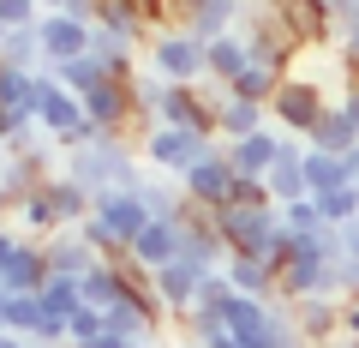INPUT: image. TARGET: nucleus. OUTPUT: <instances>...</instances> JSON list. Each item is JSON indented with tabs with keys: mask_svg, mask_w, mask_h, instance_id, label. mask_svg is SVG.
Returning a JSON list of instances; mask_svg holds the SVG:
<instances>
[{
	"mask_svg": "<svg viewBox=\"0 0 359 348\" xmlns=\"http://www.w3.org/2000/svg\"><path fill=\"white\" fill-rule=\"evenodd\" d=\"M311 205H318L323 228H347V222L359 217V181H353V186H335V193H318Z\"/></svg>",
	"mask_w": 359,
	"mask_h": 348,
	"instance_id": "obj_35",
	"label": "nucleus"
},
{
	"mask_svg": "<svg viewBox=\"0 0 359 348\" xmlns=\"http://www.w3.org/2000/svg\"><path fill=\"white\" fill-rule=\"evenodd\" d=\"M341 66H347V72H353V78H347V84H359V13H353V18H347V25H341Z\"/></svg>",
	"mask_w": 359,
	"mask_h": 348,
	"instance_id": "obj_42",
	"label": "nucleus"
},
{
	"mask_svg": "<svg viewBox=\"0 0 359 348\" xmlns=\"http://www.w3.org/2000/svg\"><path fill=\"white\" fill-rule=\"evenodd\" d=\"M276 84H282V78L269 72V66H245V72L233 78L228 91H233V96H245V103H264V108H269V96H276Z\"/></svg>",
	"mask_w": 359,
	"mask_h": 348,
	"instance_id": "obj_38",
	"label": "nucleus"
},
{
	"mask_svg": "<svg viewBox=\"0 0 359 348\" xmlns=\"http://www.w3.org/2000/svg\"><path fill=\"white\" fill-rule=\"evenodd\" d=\"M132 6H138V13H144V25H150V18H156V0H132Z\"/></svg>",
	"mask_w": 359,
	"mask_h": 348,
	"instance_id": "obj_49",
	"label": "nucleus"
},
{
	"mask_svg": "<svg viewBox=\"0 0 359 348\" xmlns=\"http://www.w3.org/2000/svg\"><path fill=\"white\" fill-rule=\"evenodd\" d=\"M335 115H341L347 127L359 132V84H347V91H341V103H335Z\"/></svg>",
	"mask_w": 359,
	"mask_h": 348,
	"instance_id": "obj_45",
	"label": "nucleus"
},
{
	"mask_svg": "<svg viewBox=\"0 0 359 348\" xmlns=\"http://www.w3.org/2000/svg\"><path fill=\"white\" fill-rule=\"evenodd\" d=\"M36 6H42V13H66V18H84V25L96 18V0H36Z\"/></svg>",
	"mask_w": 359,
	"mask_h": 348,
	"instance_id": "obj_44",
	"label": "nucleus"
},
{
	"mask_svg": "<svg viewBox=\"0 0 359 348\" xmlns=\"http://www.w3.org/2000/svg\"><path fill=\"white\" fill-rule=\"evenodd\" d=\"M84 120L96 132H108V138H126L132 127H138V96H132V78H108V84H96V91L84 96Z\"/></svg>",
	"mask_w": 359,
	"mask_h": 348,
	"instance_id": "obj_7",
	"label": "nucleus"
},
{
	"mask_svg": "<svg viewBox=\"0 0 359 348\" xmlns=\"http://www.w3.org/2000/svg\"><path fill=\"white\" fill-rule=\"evenodd\" d=\"M228 205H269V193H264V181H252V174H233Z\"/></svg>",
	"mask_w": 359,
	"mask_h": 348,
	"instance_id": "obj_43",
	"label": "nucleus"
},
{
	"mask_svg": "<svg viewBox=\"0 0 359 348\" xmlns=\"http://www.w3.org/2000/svg\"><path fill=\"white\" fill-rule=\"evenodd\" d=\"M282 324H287V300H228V336L240 348H276L282 342Z\"/></svg>",
	"mask_w": 359,
	"mask_h": 348,
	"instance_id": "obj_5",
	"label": "nucleus"
},
{
	"mask_svg": "<svg viewBox=\"0 0 359 348\" xmlns=\"http://www.w3.org/2000/svg\"><path fill=\"white\" fill-rule=\"evenodd\" d=\"M0 66L42 72V42H36V30H6V37H0Z\"/></svg>",
	"mask_w": 359,
	"mask_h": 348,
	"instance_id": "obj_33",
	"label": "nucleus"
},
{
	"mask_svg": "<svg viewBox=\"0 0 359 348\" xmlns=\"http://www.w3.org/2000/svg\"><path fill=\"white\" fill-rule=\"evenodd\" d=\"M276 150H282V132H276V127L252 132V138H233V144H222V156H228V168H233V174H252V181H264V174H269V162H276Z\"/></svg>",
	"mask_w": 359,
	"mask_h": 348,
	"instance_id": "obj_21",
	"label": "nucleus"
},
{
	"mask_svg": "<svg viewBox=\"0 0 359 348\" xmlns=\"http://www.w3.org/2000/svg\"><path fill=\"white\" fill-rule=\"evenodd\" d=\"M13 222L25 228V240H48V234H60V217H54V198L42 193H30V198H18L13 205Z\"/></svg>",
	"mask_w": 359,
	"mask_h": 348,
	"instance_id": "obj_29",
	"label": "nucleus"
},
{
	"mask_svg": "<svg viewBox=\"0 0 359 348\" xmlns=\"http://www.w3.org/2000/svg\"><path fill=\"white\" fill-rule=\"evenodd\" d=\"M42 318H48V312H42L36 295H6V330H13V336H25V342H30V336L42 330Z\"/></svg>",
	"mask_w": 359,
	"mask_h": 348,
	"instance_id": "obj_37",
	"label": "nucleus"
},
{
	"mask_svg": "<svg viewBox=\"0 0 359 348\" xmlns=\"http://www.w3.org/2000/svg\"><path fill=\"white\" fill-rule=\"evenodd\" d=\"M13 246H18V228H13V222H0V276H6V258H13Z\"/></svg>",
	"mask_w": 359,
	"mask_h": 348,
	"instance_id": "obj_48",
	"label": "nucleus"
},
{
	"mask_svg": "<svg viewBox=\"0 0 359 348\" xmlns=\"http://www.w3.org/2000/svg\"><path fill=\"white\" fill-rule=\"evenodd\" d=\"M306 144H311V150H323V156H353L359 132H353V127H347V120H341V115H335V108H330V115L318 120V132H311Z\"/></svg>",
	"mask_w": 359,
	"mask_h": 348,
	"instance_id": "obj_32",
	"label": "nucleus"
},
{
	"mask_svg": "<svg viewBox=\"0 0 359 348\" xmlns=\"http://www.w3.org/2000/svg\"><path fill=\"white\" fill-rule=\"evenodd\" d=\"M42 283H48V252H42V240H25V234H18L0 288H6V295H42Z\"/></svg>",
	"mask_w": 359,
	"mask_h": 348,
	"instance_id": "obj_19",
	"label": "nucleus"
},
{
	"mask_svg": "<svg viewBox=\"0 0 359 348\" xmlns=\"http://www.w3.org/2000/svg\"><path fill=\"white\" fill-rule=\"evenodd\" d=\"M186 348H198V342H186Z\"/></svg>",
	"mask_w": 359,
	"mask_h": 348,
	"instance_id": "obj_58",
	"label": "nucleus"
},
{
	"mask_svg": "<svg viewBox=\"0 0 359 348\" xmlns=\"http://www.w3.org/2000/svg\"><path fill=\"white\" fill-rule=\"evenodd\" d=\"M222 276H228V288L245 295V300H276V264H264V258H228Z\"/></svg>",
	"mask_w": 359,
	"mask_h": 348,
	"instance_id": "obj_25",
	"label": "nucleus"
},
{
	"mask_svg": "<svg viewBox=\"0 0 359 348\" xmlns=\"http://www.w3.org/2000/svg\"><path fill=\"white\" fill-rule=\"evenodd\" d=\"M204 276H216V271H198L192 258H168L162 271H150V295L162 300L168 318H186L192 300H198V288H204Z\"/></svg>",
	"mask_w": 359,
	"mask_h": 348,
	"instance_id": "obj_10",
	"label": "nucleus"
},
{
	"mask_svg": "<svg viewBox=\"0 0 359 348\" xmlns=\"http://www.w3.org/2000/svg\"><path fill=\"white\" fill-rule=\"evenodd\" d=\"M287 318H294V330L306 336L311 348H330L335 336H341V300H330V295L287 300Z\"/></svg>",
	"mask_w": 359,
	"mask_h": 348,
	"instance_id": "obj_16",
	"label": "nucleus"
},
{
	"mask_svg": "<svg viewBox=\"0 0 359 348\" xmlns=\"http://www.w3.org/2000/svg\"><path fill=\"white\" fill-rule=\"evenodd\" d=\"M180 228H186V217H156L150 228H144L138 240H132V252H126V258L138 264L144 276H150V271H162L168 258H180Z\"/></svg>",
	"mask_w": 359,
	"mask_h": 348,
	"instance_id": "obj_18",
	"label": "nucleus"
},
{
	"mask_svg": "<svg viewBox=\"0 0 359 348\" xmlns=\"http://www.w3.org/2000/svg\"><path fill=\"white\" fill-rule=\"evenodd\" d=\"M0 37H6V25H0Z\"/></svg>",
	"mask_w": 359,
	"mask_h": 348,
	"instance_id": "obj_57",
	"label": "nucleus"
},
{
	"mask_svg": "<svg viewBox=\"0 0 359 348\" xmlns=\"http://www.w3.org/2000/svg\"><path fill=\"white\" fill-rule=\"evenodd\" d=\"M282 228L287 234H323V217L311 198H294V205H282Z\"/></svg>",
	"mask_w": 359,
	"mask_h": 348,
	"instance_id": "obj_40",
	"label": "nucleus"
},
{
	"mask_svg": "<svg viewBox=\"0 0 359 348\" xmlns=\"http://www.w3.org/2000/svg\"><path fill=\"white\" fill-rule=\"evenodd\" d=\"M36 18H42L36 0H0V25L6 30H36Z\"/></svg>",
	"mask_w": 359,
	"mask_h": 348,
	"instance_id": "obj_41",
	"label": "nucleus"
},
{
	"mask_svg": "<svg viewBox=\"0 0 359 348\" xmlns=\"http://www.w3.org/2000/svg\"><path fill=\"white\" fill-rule=\"evenodd\" d=\"M66 181H78L90 198H102V193H138L150 174H144V162H138V144L96 138V144H84V150H66Z\"/></svg>",
	"mask_w": 359,
	"mask_h": 348,
	"instance_id": "obj_1",
	"label": "nucleus"
},
{
	"mask_svg": "<svg viewBox=\"0 0 359 348\" xmlns=\"http://www.w3.org/2000/svg\"><path fill=\"white\" fill-rule=\"evenodd\" d=\"M330 96H323V84L318 78H294L287 72L282 84H276V96H269V127H287L294 138H311L318 132V120L330 115Z\"/></svg>",
	"mask_w": 359,
	"mask_h": 348,
	"instance_id": "obj_3",
	"label": "nucleus"
},
{
	"mask_svg": "<svg viewBox=\"0 0 359 348\" xmlns=\"http://www.w3.org/2000/svg\"><path fill=\"white\" fill-rule=\"evenodd\" d=\"M341 336L359 342V300H341Z\"/></svg>",
	"mask_w": 359,
	"mask_h": 348,
	"instance_id": "obj_46",
	"label": "nucleus"
},
{
	"mask_svg": "<svg viewBox=\"0 0 359 348\" xmlns=\"http://www.w3.org/2000/svg\"><path fill=\"white\" fill-rule=\"evenodd\" d=\"M36 42H42V72H54V66L90 54V25L84 18H66V13H42L36 18Z\"/></svg>",
	"mask_w": 359,
	"mask_h": 348,
	"instance_id": "obj_12",
	"label": "nucleus"
},
{
	"mask_svg": "<svg viewBox=\"0 0 359 348\" xmlns=\"http://www.w3.org/2000/svg\"><path fill=\"white\" fill-rule=\"evenodd\" d=\"M330 348H359V342H347V336H335V342H330Z\"/></svg>",
	"mask_w": 359,
	"mask_h": 348,
	"instance_id": "obj_53",
	"label": "nucleus"
},
{
	"mask_svg": "<svg viewBox=\"0 0 359 348\" xmlns=\"http://www.w3.org/2000/svg\"><path fill=\"white\" fill-rule=\"evenodd\" d=\"M90 54L102 60L108 78H132V72H138V42L114 37V30H96V25H90Z\"/></svg>",
	"mask_w": 359,
	"mask_h": 348,
	"instance_id": "obj_27",
	"label": "nucleus"
},
{
	"mask_svg": "<svg viewBox=\"0 0 359 348\" xmlns=\"http://www.w3.org/2000/svg\"><path fill=\"white\" fill-rule=\"evenodd\" d=\"M90 217H96V222L108 228V240H114L120 252H132V240H138V234L156 222L150 210H144V198H138V193H102Z\"/></svg>",
	"mask_w": 359,
	"mask_h": 348,
	"instance_id": "obj_13",
	"label": "nucleus"
},
{
	"mask_svg": "<svg viewBox=\"0 0 359 348\" xmlns=\"http://www.w3.org/2000/svg\"><path fill=\"white\" fill-rule=\"evenodd\" d=\"M210 348H240V342H233V336H222V342H210Z\"/></svg>",
	"mask_w": 359,
	"mask_h": 348,
	"instance_id": "obj_52",
	"label": "nucleus"
},
{
	"mask_svg": "<svg viewBox=\"0 0 359 348\" xmlns=\"http://www.w3.org/2000/svg\"><path fill=\"white\" fill-rule=\"evenodd\" d=\"M269 6H276V18L287 25V37H294L299 49H311V42H323L335 30V18L323 13L318 0H269Z\"/></svg>",
	"mask_w": 359,
	"mask_h": 348,
	"instance_id": "obj_23",
	"label": "nucleus"
},
{
	"mask_svg": "<svg viewBox=\"0 0 359 348\" xmlns=\"http://www.w3.org/2000/svg\"><path fill=\"white\" fill-rule=\"evenodd\" d=\"M299 174H306V198L318 193H335V186H353V168H347V156H323L306 144V162H299Z\"/></svg>",
	"mask_w": 359,
	"mask_h": 348,
	"instance_id": "obj_26",
	"label": "nucleus"
},
{
	"mask_svg": "<svg viewBox=\"0 0 359 348\" xmlns=\"http://www.w3.org/2000/svg\"><path fill=\"white\" fill-rule=\"evenodd\" d=\"M138 198H144V210L150 217H186V193H180V181H144L138 186Z\"/></svg>",
	"mask_w": 359,
	"mask_h": 348,
	"instance_id": "obj_36",
	"label": "nucleus"
},
{
	"mask_svg": "<svg viewBox=\"0 0 359 348\" xmlns=\"http://www.w3.org/2000/svg\"><path fill=\"white\" fill-rule=\"evenodd\" d=\"M0 330H6V288H0Z\"/></svg>",
	"mask_w": 359,
	"mask_h": 348,
	"instance_id": "obj_51",
	"label": "nucleus"
},
{
	"mask_svg": "<svg viewBox=\"0 0 359 348\" xmlns=\"http://www.w3.org/2000/svg\"><path fill=\"white\" fill-rule=\"evenodd\" d=\"M318 6H323V13L335 18V25H347V18L359 13V0H318Z\"/></svg>",
	"mask_w": 359,
	"mask_h": 348,
	"instance_id": "obj_47",
	"label": "nucleus"
},
{
	"mask_svg": "<svg viewBox=\"0 0 359 348\" xmlns=\"http://www.w3.org/2000/svg\"><path fill=\"white\" fill-rule=\"evenodd\" d=\"M0 348H25V336H13V330H0Z\"/></svg>",
	"mask_w": 359,
	"mask_h": 348,
	"instance_id": "obj_50",
	"label": "nucleus"
},
{
	"mask_svg": "<svg viewBox=\"0 0 359 348\" xmlns=\"http://www.w3.org/2000/svg\"><path fill=\"white\" fill-rule=\"evenodd\" d=\"M96 30H114V37L138 42L144 37V13L132 6V0H96V18H90Z\"/></svg>",
	"mask_w": 359,
	"mask_h": 348,
	"instance_id": "obj_31",
	"label": "nucleus"
},
{
	"mask_svg": "<svg viewBox=\"0 0 359 348\" xmlns=\"http://www.w3.org/2000/svg\"><path fill=\"white\" fill-rule=\"evenodd\" d=\"M0 217H13V205H6V193H0Z\"/></svg>",
	"mask_w": 359,
	"mask_h": 348,
	"instance_id": "obj_54",
	"label": "nucleus"
},
{
	"mask_svg": "<svg viewBox=\"0 0 359 348\" xmlns=\"http://www.w3.org/2000/svg\"><path fill=\"white\" fill-rule=\"evenodd\" d=\"M245 49H252V66H269L276 78H287V66H294V54H299V42L287 37V25L276 18V6L264 0V13L257 18H245Z\"/></svg>",
	"mask_w": 359,
	"mask_h": 348,
	"instance_id": "obj_8",
	"label": "nucleus"
},
{
	"mask_svg": "<svg viewBox=\"0 0 359 348\" xmlns=\"http://www.w3.org/2000/svg\"><path fill=\"white\" fill-rule=\"evenodd\" d=\"M25 348H48V342H25Z\"/></svg>",
	"mask_w": 359,
	"mask_h": 348,
	"instance_id": "obj_56",
	"label": "nucleus"
},
{
	"mask_svg": "<svg viewBox=\"0 0 359 348\" xmlns=\"http://www.w3.org/2000/svg\"><path fill=\"white\" fill-rule=\"evenodd\" d=\"M54 84H60V91H72L78 103H84L90 91H96V84H108V72H102V60H96V54H78V60H66V66H54Z\"/></svg>",
	"mask_w": 359,
	"mask_h": 348,
	"instance_id": "obj_30",
	"label": "nucleus"
},
{
	"mask_svg": "<svg viewBox=\"0 0 359 348\" xmlns=\"http://www.w3.org/2000/svg\"><path fill=\"white\" fill-rule=\"evenodd\" d=\"M102 330H108V318H102V312H96V307H78L72 318H66V348H90Z\"/></svg>",
	"mask_w": 359,
	"mask_h": 348,
	"instance_id": "obj_39",
	"label": "nucleus"
},
{
	"mask_svg": "<svg viewBox=\"0 0 359 348\" xmlns=\"http://www.w3.org/2000/svg\"><path fill=\"white\" fill-rule=\"evenodd\" d=\"M150 72L162 84H204V42L186 30H156L150 37Z\"/></svg>",
	"mask_w": 359,
	"mask_h": 348,
	"instance_id": "obj_6",
	"label": "nucleus"
},
{
	"mask_svg": "<svg viewBox=\"0 0 359 348\" xmlns=\"http://www.w3.org/2000/svg\"><path fill=\"white\" fill-rule=\"evenodd\" d=\"M228 186H233V168H228V156H222V144H210V150L180 174V193L198 210H222L228 205Z\"/></svg>",
	"mask_w": 359,
	"mask_h": 348,
	"instance_id": "obj_9",
	"label": "nucleus"
},
{
	"mask_svg": "<svg viewBox=\"0 0 359 348\" xmlns=\"http://www.w3.org/2000/svg\"><path fill=\"white\" fill-rule=\"evenodd\" d=\"M210 144H222V138H204V132H192V127H144V138H138V162H150V168H168V174H186V168L198 162V156L210 150Z\"/></svg>",
	"mask_w": 359,
	"mask_h": 348,
	"instance_id": "obj_4",
	"label": "nucleus"
},
{
	"mask_svg": "<svg viewBox=\"0 0 359 348\" xmlns=\"http://www.w3.org/2000/svg\"><path fill=\"white\" fill-rule=\"evenodd\" d=\"M245 66H252V49H245L240 30H228V37L204 42V84H222V91H228V84L245 72Z\"/></svg>",
	"mask_w": 359,
	"mask_h": 348,
	"instance_id": "obj_22",
	"label": "nucleus"
},
{
	"mask_svg": "<svg viewBox=\"0 0 359 348\" xmlns=\"http://www.w3.org/2000/svg\"><path fill=\"white\" fill-rule=\"evenodd\" d=\"M54 174V144H25V150H6V168H0V193H6V205H18V198H30L42 181Z\"/></svg>",
	"mask_w": 359,
	"mask_h": 348,
	"instance_id": "obj_11",
	"label": "nucleus"
},
{
	"mask_svg": "<svg viewBox=\"0 0 359 348\" xmlns=\"http://www.w3.org/2000/svg\"><path fill=\"white\" fill-rule=\"evenodd\" d=\"M36 300H42V312H48V318H60V324L72 318L78 307H84V295H78V276H48Z\"/></svg>",
	"mask_w": 359,
	"mask_h": 348,
	"instance_id": "obj_34",
	"label": "nucleus"
},
{
	"mask_svg": "<svg viewBox=\"0 0 359 348\" xmlns=\"http://www.w3.org/2000/svg\"><path fill=\"white\" fill-rule=\"evenodd\" d=\"M174 13H180V30H186V37L216 42L245 18V0H174Z\"/></svg>",
	"mask_w": 359,
	"mask_h": 348,
	"instance_id": "obj_14",
	"label": "nucleus"
},
{
	"mask_svg": "<svg viewBox=\"0 0 359 348\" xmlns=\"http://www.w3.org/2000/svg\"><path fill=\"white\" fill-rule=\"evenodd\" d=\"M299 162H306V138L282 132V150H276V162H269V174H264V193H269L276 210L294 205V198H306V174H299Z\"/></svg>",
	"mask_w": 359,
	"mask_h": 348,
	"instance_id": "obj_15",
	"label": "nucleus"
},
{
	"mask_svg": "<svg viewBox=\"0 0 359 348\" xmlns=\"http://www.w3.org/2000/svg\"><path fill=\"white\" fill-rule=\"evenodd\" d=\"M210 103H216V138H222V144L252 138V132L269 127V108H264V103H245V96H233V91L210 96Z\"/></svg>",
	"mask_w": 359,
	"mask_h": 348,
	"instance_id": "obj_20",
	"label": "nucleus"
},
{
	"mask_svg": "<svg viewBox=\"0 0 359 348\" xmlns=\"http://www.w3.org/2000/svg\"><path fill=\"white\" fill-rule=\"evenodd\" d=\"M42 193L54 198V217H60V228H78V222L96 210V198H90L78 181H66V174H48V181H42Z\"/></svg>",
	"mask_w": 359,
	"mask_h": 348,
	"instance_id": "obj_28",
	"label": "nucleus"
},
{
	"mask_svg": "<svg viewBox=\"0 0 359 348\" xmlns=\"http://www.w3.org/2000/svg\"><path fill=\"white\" fill-rule=\"evenodd\" d=\"M42 252H48V276H78V283H84V271H96V264H102V258L84 246V234H78V228L48 234V240H42Z\"/></svg>",
	"mask_w": 359,
	"mask_h": 348,
	"instance_id": "obj_24",
	"label": "nucleus"
},
{
	"mask_svg": "<svg viewBox=\"0 0 359 348\" xmlns=\"http://www.w3.org/2000/svg\"><path fill=\"white\" fill-rule=\"evenodd\" d=\"M180 258H192L198 271H222L228 264V246H222L216 222H210V210H186V228H180Z\"/></svg>",
	"mask_w": 359,
	"mask_h": 348,
	"instance_id": "obj_17",
	"label": "nucleus"
},
{
	"mask_svg": "<svg viewBox=\"0 0 359 348\" xmlns=\"http://www.w3.org/2000/svg\"><path fill=\"white\" fill-rule=\"evenodd\" d=\"M0 168H6V144H0Z\"/></svg>",
	"mask_w": 359,
	"mask_h": 348,
	"instance_id": "obj_55",
	"label": "nucleus"
},
{
	"mask_svg": "<svg viewBox=\"0 0 359 348\" xmlns=\"http://www.w3.org/2000/svg\"><path fill=\"white\" fill-rule=\"evenodd\" d=\"M210 222H216L228 258H264V264L282 258L287 228H282V210L276 205H222V210H210Z\"/></svg>",
	"mask_w": 359,
	"mask_h": 348,
	"instance_id": "obj_2",
	"label": "nucleus"
}]
</instances>
